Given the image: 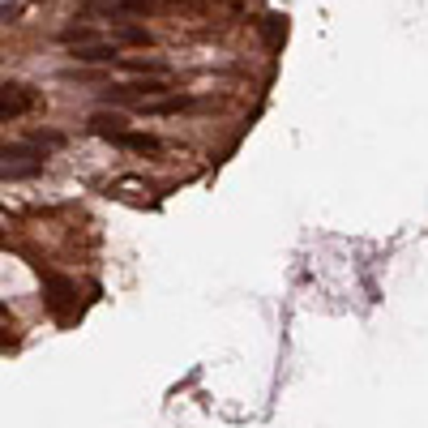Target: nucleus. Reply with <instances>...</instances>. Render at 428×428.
Returning a JSON list of instances; mask_svg holds the SVG:
<instances>
[{
	"mask_svg": "<svg viewBox=\"0 0 428 428\" xmlns=\"http://www.w3.org/2000/svg\"><path fill=\"white\" fill-rule=\"evenodd\" d=\"M73 60H81V64H120V47L116 43H77Z\"/></svg>",
	"mask_w": 428,
	"mask_h": 428,
	"instance_id": "nucleus-1",
	"label": "nucleus"
},
{
	"mask_svg": "<svg viewBox=\"0 0 428 428\" xmlns=\"http://www.w3.org/2000/svg\"><path fill=\"white\" fill-rule=\"evenodd\" d=\"M30 90H21V86H9V90H0V120H13V116H21V111H30Z\"/></svg>",
	"mask_w": 428,
	"mask_h": 428,
	"instance_id": "nucleus-2",
	"label": "nucleus"
},
{
	"mask_svg": "<svg viewBox=\"0 0 428 428\" xmlns=\"http://www.w3.org/2000/svg\"><path fill=\"white\" fill-rule=\"evenodd\" d=\"M193 107H197L193 99L171 94V99H163V103H141V116H176V111H193Z\"/></svg>",
	"mask_w": 428,
	"mask_h": 428,
	"instance_id": "nucleus-3",
	"label": "nucleus"
},
{
	"mask_svg": "<svg viewBox=\"0 0 428 428\" xmlns=\"http://www.w3.org/2000/svg\"><path fill=\"white\" fill-rule=\"evenodd\" d=\"M111 141H116V146H129V150H141V154H154V150H159V137H150V133H111Z\"/></svg>",
	"mask_w": 428,
	"mask_h": 428,
	"instance_id": "nucleus-4",
	"label": "nucleus"
},
{
	"mask_svg": "<svg viewBox=\"0 0 428 428\" xmlns=\"http://www.w3.org/2000/svg\"><path fill=\"white\" fill-rule=\"evenodd\" d=\"M39 150H43V146H34V141H13V146H4V150H0V163H21V159H39Z\"/></svg>",
	"mask_w": 428,
	"mask_h": 428,
	"instance_id": "nucleus-5",
	"label": "nucleus"
},
{
	"mask_svg": "<svg viewBox=\"0 0 428 428\" xmlns=\"http://www.w3.org/2000/svg\"><path fill=\"white\" fill-rule=\"evenodd\" d=\"M90 129H94V133H103V137H111V133H120V129H124V120H120L116 111H111V116H107V111H99V116L90 120Z\"/></svg>",
	"mask_w": 428,
	"mask_h": 428,
	"instance_id": "nucleus-6",
	"label": "nucleus"
},
{
	"mask_svg": "<svg viewBox=\"0 0 428 428\" xmlns=\"http://www.w3.org/2000/svg\"><path fill=\"white\" fill-rule=\"evenodd\" d=\"M0 176H4V180H30V176H43V163H26V167L0 163Z\"/></svg>",
	"mask_w": 428,
	"mask_h": 428,
	"instance_id": "nucleus-7",
	"label": "nucleus"
},
{
	"mask_svg": "<svg viewBox=\"0 0 428 428\" xmlns=\"http://www.w3.org/2000/svg\"><path fill=\"white\" fill-rule=\"evenodd\" d=\"M94 39V30L90 26H69L64 34H60V43H69V47H77V43H90Z\"/></svg>",
	"mask_w": 428,
	"mask_h": 428,
	"instance_id": "nucleus-8",
	"label": "nucleus"
},
{
	"mask_svg": "<svg viewBox=\"0 0 428 428\" xmlns=\"http://www.w3.org/2000/svg\"><path fill=\"white\" fill-rule=\"evenodd\" d=\"M47 287H51V309H60V304L73 296V287H69V283H60V279H47Z\"/></svg>",
	"mask_w": 428,
	"mask_h": 428,
	"instance_id": "nucleus-9",
	"label": "nucleus"
},
{
	"mask_svg": "<svg viewBox=\"0 0 428 428\" xmlns=\"http://www.w3.org/2000/svg\"><path fill=\"white\" fill-rule=\"evenodd\" d=\"M120 34V43H137V47H146L150 43V34L146 30H137V26H124V30H116Z\"/></svg>",
	"mask_w": 428,
	"mask_h": 428,
	"instance_id": "nucleus-10",
	"label": "nucleus"
}]
</instances>
